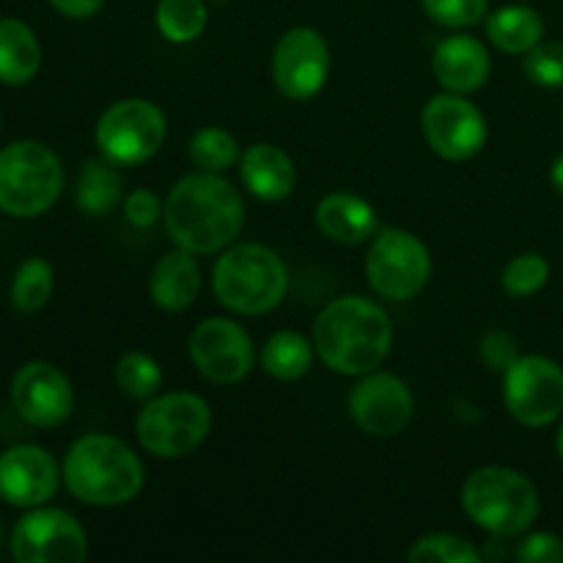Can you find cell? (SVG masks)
Listing matches in <instances>:
<instances>
[{
    "mask_svg": "<svg viewBox=\"0 0 563 563\" xmlns=\"http://www.w3.org/2000/svg\"><path fill=\"white\" fill-rule=\"evenodd\" d=\"M163 220L176 247L207 256L225 251L240 236L245 203L229 179L212 170H196L170 187Z\"/></svg>",
    "mask_w": 563,
    "mask_h": 563,
    "instance_id": "cell-1",
    "label": "cell"
},
{
    "mask_svg": "<svg viewBox=\"0 0 563 563\" xmlns=\"http://www.w3.org/2000/svg\"><path fill=\"white\" fill-rule=\"evenodd\" d=\"M394 324L383 306L361 295L328 302L313 322L319 361L344 377H363L388 357Z\"/></svg>",
    "mask_w": 563,
    "mask_h": 563,
    "instance_id": "cell-2",
    "label": "cell"
},
{
    "mask_svg": "<svg viewBox=\"0 0 563 563\" xmlns=\"http://www.w3.org/2000/svg\"><path fill=\"white\" fill-rule=\"evenodd\" d=\"M64 484L80 504L124 506L143 489V465L135 451L110 434L75 440L64 460Z\"/></svg>",
    "mask_w": 563,
    "mask_h": 563,
    "instance_id": "cell-3",
    "label": "cell"
},
{
    "mask_svg": "<svg viewBox=\"0 0 563 563\" xmlns=\"http://www.w3.org/2000/svg\"><path fill=\"white\" fill-rule=\"evenodd\" d=\"M462 509L495 539L520 537L539 517V489L526 473L506 465L473 471L462 484Z\"/></svg>",
    "mask_w": 563,
    "mask_h": 563,
    "instance_id": "cell-4",
    "label": "cell"
},
{
    "mask_svg": "<svg viewBox=\"0 0 563 563\" xmlns=\"http://www.w3.org/2000/svg\"><path fill=\"white\" fill-rule=\"evenodd\" d=\"M218 300L242 317H262L280 306L289 289V273L278 253L258 242L229 245L212 269Z\"/></svg>",
    "mask_w": 563,
    "mask_h": 563,
    "instance_id": "cell-5",
    "label": "cell"
},
{
    "mask_svg": "<svg viewBox=\"0 0 563 563\" xmlns=\"http://www.w3.org/2000/svg\"><path fill=\"white\" fill-rule=\"evenodd\" d=\"M64 168L58 154L38 141H16L0 152V212L38 218L58 201Z\"/></svg>",
    "mask_w": 563,
    "mask_h": 563,
    "instance_id": "cell-6",
    "label": "cell"
},
{
    "mask_svg": "<svg viewBox=\"0 0 563 563\" xmlns=\"http://www.w3.org/2000/svg\"><path fill=\"white\" fill-rule=\"evenodd\" d=\"M212 432L207 399L187 390L152 396L137 412L135 434L143 451L157 460H181L192 454Z\"/></svg>",
    "mask_w": 563,
    "mask_h": 563,
    "instance_id": "cell-7",
    "label": "cell"
},
{
    "mask_svg": "<svg viewBox=\"0 0 563 563\" xmlns=\"http://www.w3.org/2000/svg\"><path fill=\"white\" fill-rule=\"evenodd\" d=\"M432 278L429 247L412 231L383 229L366 256V280L383 300L405 302L421 295Z\"/></svg>",
    "mask_w": 563,
    "mask_h": 563,
    "instance_id": "cell-8",
    "label": "cell"
},
{
    "mask_svg": "<svg viewBox=\"0 0 563 563\" xmlns=\"http://www.w3.org/2000/svg\"><path fill=\"white\" fill-rule=\"evenodd\" d=\"M168 135L165 113L152 99H119L97 121V146L115 165H141L159 152Z\"/></svg>",
    "mask_w": 563,
    "mask_h": 563,
    "instance_id": "cell-9",
    "label": "cell"
},
{
    "mask_svg": "<svg viewBox=\"0 0 563 563\" xmlns=\"http://www.w3.org/2000/svg\"><path fill=\"white\" fill-rule=\"evenodd\" d=\"M504 401L522 427H550L563 416V368L553 357L520 355L504 372Z\"/></svg>",
    "mask_w": 563,
    "mask_h": 563,
    "instance_id": "cell-10",
    "label": "cell"
},
{
    "mask_svg": "<svg viewBox=\"0 0 563 563\" xmlns=\"http://www.w3.org/2000/svg\"><path fill=\"white\" fill-rule=\"evenodd\" d=\"M190 361L201 377L214 385H236L251 374L256 350L240 322L209 317L190 333Z\"/></svg>",
    "mask_w": 563,
    "mask_h": 563,
    "instance_id": "cell-11",
    "label": "cell"
},
{
    "mask_svg": "<svg viewBox=\"0 0 563 563\" xmlns=\"http://www.w3.org/2000/svg\"><path fill=\"white\" fill-rule=\"evenodd\" d=\"M11 555L20 563H80L88 539L69 511L36 509L11 531Z\"/></svg>",
    "mask_w": 563,
    "mask_h": 563,
    "instance_id": "cell-12",
    "label": "cell"
},
{
    "mask_svg": "<svg viewBox=\"0 0 563 563\" xmlns=\"http://www.w3.org/2000/svg\"><path fill=\"white\" fill-rule=\"evenodd\" d=\"M423 135L434 154L451 163L476 157L487 143V119L462 93H438L427 102L421 115Z\"/></svg>",
    "mask_w": 563,
    "mask_h": 563,
    "instance_id": "cell-13",
    "label": "cell"
},
{
    "mask_svg": "<svg viewBox=\"0 0 563 563\" xmlns=\"http://www.w3.org/2000/svg\"><path fill=\"white\" fill-rule=\"evenodd\" d=\"M330 75V47L313 27H291L278 38L273 53V80L295 102L317 97Z\"/></svg>",
    "mask_w": 563,
    "mask_h": 563,
    "instance_id": "cell-14",
    "label": "cell"
},
{
    "mask_svg": "<svg viewBox=\"0 0 563 563\" xmlns=\"http://www.w3.org/2000/svg\"><path fill=\"white\" fill-rule=\"evenodd\" d=\"M350 416L372 438H394L410 427L416 399L405 379L385 372H368L350 390Z\"/></svg>",
    "mask_w": 563,
    "mask_h": 563,
    "instance_id": "cell-15",
    "label": "cell"
},
{
    "mask_svg": "<svg viewBox=\"0 0 563 563\" xmlns=\"http://www.w3.org/2000/svg\"><path fill=\"white\" fill-rule=\"evenodd\" d=\"M11 401L22 421L38 429L60 427L71 416L75 390L66 374L53 363H25L11 379Z\"/></svg>",
    "mask_w": 563,
    "mask_h": 563,
    "instance_id": "cell-16",
    "label": "cell"
},
{
    "mask_svg": "<svg viewBox=\"0 0 563 563\" xmlns=\"http://www.w3.org/2000/svg\"><path fill=\"white\" fill-rule=\"evenodd\" d=\"M60 473L38 445H14L0 454V498L20 509H36L58 493Z\"/></svg>",
    "mask_w": 563,
    "mask_h": 563,
    "instance_id": "cell-17",
    "label": "cell"
},
{
    "mask_svg": "<svg viewBox=\"0 0 563 563\" xmlns=\"http://www.w3.org/2000/svg\"><path fill=\"white\" fill-rule=\"evenodd\" d=\"M489 53L482 38L456 33L434 47L432 71L445 91L473 93L489 80Z\"/></svg>",
    "mask_w": 563,
    "mask_h": 563,
    "instance_id": "cell-18",
    "label": "cell"
},
{
    "mask_svg": "<svg viewBox=\"0 0 563 563\" xmlns=\"http://www.w3.org/2000/svg\"><path fill=\"white\" fill-rule=\"evenodd\" d=\"M240 176L245 190L262 201H284L297 185V170L289 154L273 143H253L240 157Z\"/></svg>",
    "mask_w": 563,
    "mask_h": 563,
    "instance_id": "cell-19",
    "label": "cell"
},
{
    "mask_svg": "<svg viewBox=\"0 0 563 563\" xmlns=\"http://www.w3.org/2000/svg\"><path fill=\"white\" fill-rule=\"evenodd\" d=\"M317 225L328 240L341 245H361L377 234V212L355 192H328L317 203Z\"/></svg>",
    "mask_w": 563,
    "mask_h": 563,
    "instance_id": "cell-20",
    "label": "cell"
},
{
    "mask_svg": "<svg viewBox=\"0 0 563 563\" xmlns=\"http://www.w3.org/2000/svg\"><path fill=\"white\" fill-rule=\"evenodd\" d=\"M198 291H201V269L196 264V253L176 247L154 264L148 295L157 308L168 313L185 311L196 302Z\"/></svg>",
    "mask_w": 563,
    "mask_h": 563,
    "instance_id": "cell-21",
    "label": "cell"
},
{
    "mask_svg": "<svg viewBox=\"0 0 563 563\" xmlns=\"http://www.w3.org/2000/svg\"><path fill=\"white\" fill-rule=\"evenodd\" d=\"M489 42L509 55H526L544 38V20L537 9L522 3L500 5L484 20Z\"/></svg>",
    "mask_w": 563,
    "mask_h": 563,
    "instance_id": "cell-22",
    "label": "cell"
},
{
    "mask_svg": "<svg viewBox=\"0 0 563 563\" xmlns=\"http://www.w3.org/2000/svg\"><path fill=\"white\" fill-rule=\"evenodd\" d=\"M42 66L38 38L25 22L0 20V82L5 86H25L36 77Z\"/></svg>",
    "mask_w": 563,
    "mask_h": 563,
    "instance_id": "cell-23",
    "label": "cell"
},
{
    "mask_svg": "<svg viewBox=\"0 0 563 563\" xmlns=\"http://www.w3.org/2000/svg\"><path fill=\"white\" fill-rule=\"evenodd\" d=\"M313 363V341L297 330H278L269 335L262 346V368L273 379L280 383H295L311 372Z\"/></svg>",
    "mask_w": 563,
    "mask_h": 563,
    "instance_id": "cell-24",
    "label": "cell"
},
{
    "mask_svg": "<svg viewBox=\"0 0 563 563\" xmlns=\"http://www.w3.org/2000/svg\"><path fill=\"white\" fill-rule=\"evenodd\" d=\"M124 192V179L119 174V165L110 163L108 157L88 159L77 176V207L86 214H104L119 203Z\"/></svg>",
    "mask_w": 563,
    "mask_h": 563,
    "instance_id": "cell-25",
    "label": "cell"
},
{
    "mask_svg": "<svg viewBox=\"0 0 563 563\" xmlns=\"http://www.w3.org/2000/svg\"><path fill=\"white\" fill-rule=\"evenodd\" d=\"M154 22L163 38L174 44H190L207 31L209 11L203 0H159Z\"/></svg>",
    "mask_w": 563,
    "mask_h": 563,
    "instance_id": "cell-26",
    "label": "cell"
},
{
    "mask_svg": "<svg viewBox=\"0 0 563 563\" xmlns=\"http://www.w3.org/2000/svg\"><path fill=\"white\" fill-rule=\"evenodd\" d=\"M53 267L44 258L33 256L20 264L11 280L9 300L16 311L22 313H36L47 306L49 295H53Z\"/></svg>",
    "mask_w": 563,
    "mask_h": 563,
    "instance_id": "cell-27",
    "label": "cell"
},
{
    "mask_svg": "<svg viewBox=\"0 0 563 563\" xmlns=\"http://www.w3.org/2000/svg\"><path fill=\"white\" fill-rule=\"evenodd\" d=\"M113 377L126 399L148 401L152 396H157L159 385H163V368L152 355L132 350L119 357Z\"/></svg>",
    "mask_w": 563,
    "mask_h": 563,
    "instance_id": "cell-28",
    "label": "cell"
},
{
    "mask_svg": "<svg viewBox=\"0 0 563 563\" xmlns=\"http://www.w3.org/2000/svg\"><path fill=\"white\" fill-rule=\"evenodd\" d=\"M190 159L196 163L198 170H212V174H223V170L234 168L240 163V143L223 126H203L190 137Z\"/></svg>",
    "mask_w": 563,
    "mask_h": 563,
    "instance_id": "cell-29",
    "label": "cell"
},
{
    "mask_svg": "<svg viewBox=\"0 0 563 563\" xmlns=\"http://www.w3.org/2000/svg\"><path fill=\"white\" fill-rule=\"evenodd\" d=\"M482 559V550L454 533H427L407 550L410 563H476Z\"/></svg>",
    "mask_w": 563,
    "mask_h": 563,
    "instance_id": "cell-30",
    "label": "cell"
},
{
    "mask_svg": "<svg viewBox=\"0 0 563 563\" xmlns=\"http://www.w3.org/2000/svg\"><path fill=\"white\" fill-rule=\"evenodd\" d=\"M550 280V264L542 253H520L511 258L500 275V286L511 297H531Z\"/></svg>",
    "mask_w": 563,
    "mask_h": 563,
    "instance_id": "cell-31",
    "label": "cell"
},
{
    "mask_svg": "<svg viewBox=\"0 0 563 563\" xmlns=\"http://www.w3.org/2000/svg\"><path fill=\"white\" fill-rule=\"evenodd\" d=\"M528 80L542 88H563V42H539L526 53Z\"/></svg>",
    "mask_w": 563,
    "mask_h": 563,
    "instance_id": "cell-32",
    "label": "cell"
},
{
    "mask_svg": "<svg viewBox=\"0 0 563 563\" xmlns=\"http://www.w3.org/2000/svg\"><path fill=\"white\" fill-rule=\"evenodd\" d=\"M489 0H423V11L429 20L443 27H471L487 16Z\"/></svg>",
    "mask_w": 563,
    "mask_h": 563,
    "instance_id": "cell-33",
    "label": "cell"
},
{
    "mask_svg": "<svg viewBox=\"0 0 563 563\" xmlns=\"http://www.w3.org/2000/svg\"><path fill=\"white\" fill-rule=\"evenodd\" d=\"M520 563H563V539L555 533H531L515 550Z\"/></svg>",
    "mask_w": 563,
    "mask_h": 563,
    "instance_id": "cell-34",
    "label": "cell"
},
{
    "mask_svg": "<svg viewBox=\"0 0 563 563\" xmlns=\"http://www.w3.org/2000/svg\"><path fill=\"white\" fill-rule=\"evenodd\" d=\"M478 352H482L484 363H487L493 372H506V368L520 357L517 339L511 333H506V330H493V333L484 335Z\"/></svg>",
    "mask_w": 563,
    "mask_h": 563,
    "instance_id": "cell-35",
    "label": "cell"
},
{
    "mask_svg": "<svg viewBox=\"0 0 563 563\" xmlns=\"http://www.w3.org/2000/svg\"><path fill=\"white\" fill-rule=\"evenodd\" d=\"M163 209H165V203L159 201L152 190L141 187V190H135L126 196L124 218L130 220L135 229H148V225H154L159 218H163Z\"/></svg>",
    "mask_w": 563,
    "mask_h": 563,
    "instance_id": "cell-36",
    "label": "cell"
},
{
    "mask_svg": "<svg viewBox=\"0 0 563 563\" xmlns=\"http://www.w3.org/2000/svg\"><path fill=\"white\" fill-rule=\"evenodd\" d=\"M49 5L66 20H91L93 14H99L104 0H49Z\"/></svg>",
    "mask_w": 563,
    "mask_h": 563,
    "instance_id": "cell-37",
    "label": "cell"
},
{
    "mask_svg": "<svg viewBox=\"0 0 563 563\" xmlns=\"http://www.w3.org/2000/svg\"><path fill=\"white\" fill-rule=\"evenodd\" d=\"M550 181H553V187L559 192H563V154H559L553 163V168H550Z\"/></svg>",
    "mask_w": 563,
    "mask_h": 563,
    "instance_id": "cell-38",
    "label": "cell"
},
{
    "mask_svg": "<svg viewBox=\"0 0 563 563\" xmlns=\"http://www.w3.org/2000/svg\"><path fill=\"white\" fill-rule=\"evenodd\" d=\"M555 451H559V456L563 460V427L559 429V434H555Z\"/></svg>",
    "mask_w": 563,
    "mask_h": 563,
    "instance_id": "cell-39",
    "label": "cell"
}]
</instances>
